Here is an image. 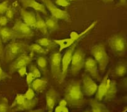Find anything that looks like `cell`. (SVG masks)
<instances>
[{
    "instance_id": "cell-1",
    "label": "cell",
    "mask_w": 127,
    "mask_h": 112,
    "mask_svg": "<svg viewBox=\"0 0 127 112\" xmlns=\"http://www.w3.org/2000/svg\"><path fill=\"white\" fill-rule=\"evenodd\" d=\"M65 101L73 106H81L84 103L83 94L79 81H72L67 86L65 94Z\"/></svg>"
},
{
    "instance_id": "cell-2",
    "label": "cell",
    "mask_w": 127,
    "mask_h": 112,
    "mask_svg": "<svg viewBox=\"0 0 127 112\" xmlns=\"http://www.w3.org/2000/svg\"><path fill=\"white\" fill-rule=\"evenodd\" d=\"M28 49V45L21 42H12L5 48V60L7 62L13 61L19 57L25 50Z\"/></svg>"
},
{
    "instance_id": "cell-3",
    "label": "cell",
    "mask_w": 127,
    "mask_h": 112,
    "mask_svg": "<svg viewBox=\"0 0 127 112\" xmlns=\"http://www.w3.org/2000/svg\"><path fill=\"white\" fill-rule=\"evenodd\" d=\"M91 53L94 59L97 61L99 69L104 71L109 63V56L105 50V46L102 44L94 45L91 47Z\"/></svg>"
},
{
    "instance_id": "cell-4",
    "label": "cell",
    "mask_w": 127,
    "mask_h": 112,
    "mask_svg": "<svg viewBox=\"0 0 127 112\" xmlns=\"http://www.w3.org/2000/svg\"><path fill=\"white\" fill-rule=\"evenodd\" d=\"M97 21L93 22V23L91 24V25L89 26L87 29H85L84 31H83L80 34H77L75 32H72L71 34H70V38H65V39L63 40H54V42H55L56 44H57V45H58L60 46L59 51H62L64 49L70 47L71 45H73L75 42L77 41L81 37H83V36L86 34L89 30H91L95 26V25L97 24Z\"/></svg>"
},
{
    "instance_id": "cell-5",
    "label": "cell",
    "mask_w": 127,
    "mask_h": 112,
    "mask_svg": "<svg viewBox=\"0 0 127 112\" xmlns=\"http://www.w3.org/2000/svg\"><path fill=\"white\" fill-rule=\"evenodd\" d=\"M13 36L15 38H31L34 36L32 27L21 20L16 21L12 28Z\"/></svg>"
},
{
    "instance_id": "cell-6",
    "label": "cell",
    "mask_w": 127,
    "mask_h": 112,
    "mask_svg": "<svg viewBox=\"0 0 127 112\" xmlns=\"http://www.w3.org/2000/svg\"><path fill=\"white\" fill-rule=\"evenodd\" d=\"M52 75L58 80H62V55L60 52H53L50 57Z\"/></svg>"
},
{
    "instance_id": "cell-7",
    "label": "cell",
    "mask_w": 127,
    "mask_h": 112,
    "mask_svg": "<svg viewBox=\"0 0 127 112\" xmlns=\"http://www.w3.org/2000/svg\"><path fill=\"white\" fill-rule=\"evenodd\" d=\"M85 54L81 49H77L72 55L71 61V71L72 75H75L84 65Z\"/></svg>"
},
{
    "instance_id": "cell-8",
    "label": "cell",
    "mask_w": 127,
    "mask_h": 112,
    "mask_svg": "<svg viewBox=\"0 0 127 112\" xmlns=\"http://www.w3.org/2000/svg\"><path fill=\"white\" fill-rule=\"evenodd\" d=\"M42 1L47 7L48 11L50 12L52 17L56 18V19L65 20V21H68L69 19V15L67 13V12L56 7L51 0H42Z\"/></svg>"
},
{
    "instance_id": "cell-9",
    "label": "cell",
    "mask_w": 127,
    "mask_h": 112,
    "mask_svg": "<svg viewBox=\"0 0 127 112\" xmlns=\"http://www.w3.org/2000/svg\"><path fill=\"white\" fill-rule=\"evenodd\" d=\"M109 46L113 51L117 53H122L126 50L127 42L121 35H115L111 38L109 42Z\"/></svg>"
},
{
    "instance_id": "cell-10",
    "label": "cell",
    "mask_w": 127,
    "mask_h": 112,
    "mask_svg": "<svg viewBox=\"0 0 127 112\" xmlns=\"http://www.w3.org/2000/svg\"><path fill=\"white\" fill-rule=\"evenodd\" d=\"M36 101L34 99L28 100L25 95L18 94L15 98V102L13 106H16L17 108L20 110H27L32 109L35 106Z\"/></svg>"
},
{
    "instance_id": "cell-11",
    "label": "cell",
    "mask_w": 127,
    "mask_h": 112,
    "mask_svg": "<svg viewBox=\"0 0 127 112\" xmlns=\"http://www.w3.org/2000/svg\"><path fill=\"white\" fill-rule=\"evenodd\" d=\"M34 53H32V52L30 55H27L26 53H22L21 55L17 57L15 61H14L11 65H10V71L13 72L21 67L28 65L32 61Z\"/></svg>"
},
{
    "instance_id": "cell-12",
    "label": "cell",
    "mask_w": 127,
    "mask_h": 112,
    "mask_svg": "<svg viewBox=\"0 0 127 112\" xmlns=\"http://www.w3.org/2000/svg\"><path fill=\"white\" fill-rule=\"evenodd\" d=\"M75 47V44H73L65 51L63 57L62 58V80L65 78V75L67 74V69L69 65L71 63L72 55L73 54V51Z\"/></svg>"
},
{
    "instance_id": "cell-13",
    "label": "cell",
    "mask_w": 127,
    "mask_h": 112,
    "mask_svg": "<svg viewBox=\"0 0 127 112\" xmlns=\"http://www.w3.org/2000/svg\"><path fill=\"white\" fill-rule=\"evenodd\" d=\"M82 80H83L82 89H83V92L89 96H93L96 92L97 88H98L97 84L89 75H83Z\"/></svg>"
},
{
    "instance_id": "cell-14",
    "label": "cell",
    "mask_w": 127,
    "mask_h": 112,
    "mask_svg": "<svg viewBox=\"0 0 127 112\" xmlns=\"http://www.w3.org/2000/svg\"><path fill=\"white\" fill-rule=\"evenodd\" d=\"M85 70L90 74L91 77L99 80V75L98 71V64L97 61L93 58H87L85 60L84 65Z\"/></svg>"
},
{
    "instance_id": "cell-15",
    "label": "cell",
    "mask_w": 127,
    "mask_h": 112,
    "mask_svg": "<svg viewBox=\"0 0 127 112\" xmlns=\"http://www.w3.org/2000/svg\"><path fill=\"white\" fill-rule=\"evenodd\" d=\"M21 3L23 7H32L36 11L41 12L44 15L47 14L45 6L43 4L37 2L36 0H21Z\"/></svg>"
},
{
    "instance_id": "cell-16",
    "label": "cell",
    "mask_w": 127,
    "mask_h": 112,
    "mask_svg": "<svg viewBox=\"0 0 127 112\" xmlns=\"http://www.w3.org/2000/svg\"><path fill=\"white\" fill-rule=\"evenodd\" d=\"M21 15L23 22L31 27H35L36 15L32 12L28 11L25 9H21Z\"/></svg>"
},
{
    "instance_id": "cell-17",
    "label": "cell",
    "mask_w": 127,
    "mask_h": 112,
    "mask_svg": "<svg viewBox=\"0 0 127 112\" xmlns=\"http://www.w3.org/2000/svg\"><path fill=\"white\" fill-rule=\"evenodd\" d=\"M57 98V92L53 89H50L46 94V106L50 111H52L54 108Z\"/></svg>"
},
{
    "instance_id": "cell-18",
    "label": "cell",
    "mask_w": 127,
    "mask_h": 112,
    "mask_svg": "<svg viewBox=\"0 0 127 112\" xmlns=\"http://www.w3.org/2000/svg\"><path fill=\"white\" fill-rule=\"evenodd\" d=\"M117 87L115 81H111L110 79H108L107 83V88L106 93H105V98L107 100H111L115 98L117 94Z\"/></svg>"
},
{
    "instance_id": "cell-19",
    "label": "cell",
    "mask_w": 127,
    "mask_h": 112,
    "mask_svg": "<svg viewBox=\"0 0 127 112\" xmlns=\"http://www.w3.org/2000/svg\"><path fill=\"white\" fill-rule=\"evenodd\" d=\"M108 74L104 77L103 81L101 82V85H99V87L97 88V100L98 101H101L103 100V98L105 97L106 90L107 88V83H108Z\"/></svg>"
},
{
    "instance_id": "cell-20",
    "label": "cell",
    "mask_w": 127,
    "mask_h": 112,
    "mask_svg": "<svg viewBox=\"0 0 127 112\" xmlns=\"http://www.w3.org/2000/svg\"><path fill=\"white\" fill-rule=\"evenodd\" d=\"M37 44L41 45L42 47H43L48 52L52 50L54 48H55L56 45L54 42L48 38H40L37 40Z\"/></svg>"
},
{
    "instance_id": "cell-21",
    "label": "cell",
    "mask_w": 127,
    "mask_h": 112,
    "mask_svg": "<svg viewBox=\"0 0 127 112\" xmlns=\"http://www.w3.org/2000/svg\"><path fill=\"white\" fill-rule=\"evenodd\" d=\"M32 89L36 92H41L44 90L47 87V81L44 79H40L38 78L35 79L32 81Z\"/></svg>"
},
{
    "instance_id": "cell-22",
    "label": "cell",
    "mask_w": 127,
    "mask_h": 112,
    "mask_svg": "<svg viewBox=\"0 0 127 112\" xmlns=\"http://www.w3.org/2000/svg\"><path fill=\"white\" fill-rule=\"evenodd\" d=\"M0 37L3 42H6L13 38V33L12 29H10L8 27H0Z\"/></svg>"
},
{
    "instance_id": "cell-23",
    "label": "cell",
    "mask_w": 127,
    "mask_h": 112,
    "mask_svg": "<svg viewBox=\"0 0 127 112\" xmlns=\"http://www.w3.org/2000/svg\"><path fill=\"white\" fill-rule=\"evenodd\" d=\"M34 28H37L42 34L45 35L47 34L48 29L46 25L45 21L42 19L41 17L38 14L36 15V24Z\"/></svg>"
},
{
    "instance_id": "cell-24",
    "label": "cell",
    "mask_w": 127,
    "mask_h": 112,
    "mask_svg": "<svg viewBox=\"0 0 127 112\" xmlns=\"http://www.w3.org/2000/svg\"><path fill=\"white\" fill-rule=\"evenodd\" d=\"M57 20L56 18L51 17H48L46 19V25L47 27V29L50 30V31H54L58 29L59 25L58 23Z\"/></svg>"
},
{
    "instance_id": "cell-25",
    "label": "cell",
    "mask_w": 127,
    "mask_h": 112,
    "mask_svg": "<svg viewBox=\"0 0 127 112\" xmlns=\"http://www.w3.org/2000/svg\"><path fill=\"white\" fill-rule=\"evenodd\" d=\"M28 49L32 53H37L38 55H44L48 53V51L38 44H34L28 46Z\"/></svg>"
},
{
    "instance_id": "cell-26",
    "label": "cell",
    "mask_w": 127,
    "mask_h": 112,
    "mask_svg": "<svg viewBox=\"0 0 127 112\" xmlns=\"http://www.w3.org/2000/svg\"><path fill=\"white\" fill-rule=\"evenodd\" d=\"M92 112H109L107 109L103 104H101L98 100H92L91 102Z\"/></svg>"
},
{
    "instance_id": "cell-27",
    "label": "cell",
    "mask_w": 127,
    "mask_h": 112,
    "mask_svg": "<svg viewBox=\"0 0 127 112\" xmlns=\"http://www.w3.org/2000/svg\"><path fill=\"white\" fill-rule=\"evenodd\" d=\"M36 62H37V65L41 71L45 72L46 70V67H47V59L44 56H39L37 57L36 59Z\"/></svg>"
},
{
    "instance_id": "cell-28",
    "label": "cell",
    "mask_w": 127,
    "mask_h": 112,
    "mask_svg": "<svg viewBox=\"0 0 127 112\" xmlns=\"http://www.w3.org/2000/svg\"><path fill=\"white\" fill-rule=\"evenodd\" d=\"M127 73V67L124 64H119L115 69V74L117 77H123Z\"/></svg>"
},
{
    "instance_id": "cell-29",
    "label": "cell",
    "mask_w": 127,
    "mask_h": 112,
    "mask_svg": "<svg viewBox=\"0 0 127 112\" xmlns=\"http://www.w3.org/2000/svg\"><path fill=\"white\" fill-rule=\"evenodd\" d=\"M30 73H31L36 79L40 77V72L35 65H32L30 67Z\"/></svg>"
},
{
    "instance_id": "cell-30",
    "label": "cell",
    "mask_w": 127,
    "mask_h": 112,
    "mask_svg": "<svg viewBox=\"0 0 127 112\" xmlns=\"http://www.w3.org/2000/svg\"><path fill=\"white\" fill-rule=\"evenodd\" d=\"M8 1H5L0 3V15L5 13L8 9Z\"/></svg>"
},
{
    "instance_id": "cell-31",
    "label": "cell",
    "mask_w": 127,
    "mask_h": 112,
    "mask_svg": "<svg viewBox=\"0 0 127 112\" xmlns=\"http://www.w3.org/2000/svg\"><path fill=\"white\" fill-rule=\"evenodd\" d=\"M56 4L64 7H67L70 5L67 0H56Z\"/></svg>"
},
{
    "instance_id": "cell-32",
    "label": "cell",
    "mask_w": 127,
    "mask_h": 112,
    "mask_svg": "<svg viewBox=\"0 0 127 112\" xmlns=\"http://www.w3.org/2000/svg\"><path fill=\"white\" fill-rule=\"evenodd\" d=\"M25 96L28 99V100H32L34 97V90L31 88H29L27 91V92L25 94Z\"/></svg>"
},
{
    "instance_id": "cell-33",
    "label": "cell",
    "mask_w": 127,
    "mask_h": 112,
    "mask_svg": "<svg viewBox=\"0 0 127 112\" xmlns=\"http://www.w3.org/2000/svg\"><path fill=\"white\" fill-rule=\"evenodd\" d=\"M5 17L7 18V19L11 20L13 19L14 16V11L13 9V8L8 7L7 10L5 12Z\"/></svg>"
},
{
    "instance_id": "cell-34",
    "label": "cell",
    "mask_w": 127,
    "mask_h": 112,
    "mask_svg": "<svg viewBox=\"0 0 127 112\" xmlns=\"http://www.w3.org/2000/svg\"><path fill=\"white\" fill-rule=\"evenodd\" d=\"M36 78L34 77L32 74L31 73H29L27 74V79H26V82L27 83L28 85H31L32 83V81L35 79Z\"/></svg>"
},
{
    "instance_id": "cell-35",
    "label": "cell",
    "mask_w": 127,
    "mask_h": 112,
    "mask_svg": "<svg viewBox=\"0 0 127 112\" xmlns=\"http://www.w3.org/2000/svg\"><path fill=\"white\" fill-rule=\"evenodd\" d=\"M18 73L19 74L20 76L23 77L25 75H27V66H23L17 69Z\"/></svg>"
},
{
    "instance_id": "cell-36",
    "label": "cell",
    "mask_w": 127,
    "mask_h": 112,
    "mask_svg": "<svg viewBox=\"0 0 127 112\" xmlns=\"http://www.w3.org/2000/svg\"><path fill=\"white\" fill-rule=\"evenodd\" d=\"M8 19L5 16H0V25L5 26L7 24Z\"/></svg>"
},
{
    "instance_id": "cell-37",
    "label": "cell",
    "mask_w": 127,
    "mask_h": 112,
    "mask_svg": "<svg viewBox=\"0 0 127 112\" xmlns=\"http://www.w3.org/2000/svg\"><path fill=\"white\" fill-rule=\"evenodd\" d=\"M8 110L7 104L5 102L0 104V112H7Z\"/></svg>"
},
{
    "instance_id": "cell-38",
    "label": "cell",
    "mask_w": 127,
    "mask_h": 112,
    "mask_svg": "<svg viewBox=\"0 0 127 112\" xmlns=\"http://www.w3.org/2000/svg\"><path fill=\"white\" fill-rule=\"evenodd\" d=\"M4 51L3 47V44H2V40L0 38V59H3Z\"/></svg>"
},
{
    "instance_id": "cell-39",
    "label": "cell",
    "mask_w": 127,
    "mask_h": 112,
    "mask_svg": "<svg viewBox=\"0 0 127 112\" xmlns=\"http://www.w3.org/2000/svg\"><path fill=\"white\" fill-rule=\"evenodd\" d=\"M7 77V75L4 73V71H3V69H2L0 65V81H1L2 79H5Z\"/></svg>"
},
{
    "instance_id": "cell-40",
    "label": "cell",
    "mask_w": 127,
    "mask_h": 112,
    "mask_svg": "<svg viewBox=\"0 0 127 112\" xmlns=\"http://www.w3.org/2000/svg\"><path fill=\"white\" fill-rule=\"evenodd\" d=\"M27 112H43V110H32Z\"/></svg>"
},
{
    "instance_id": "cell-41",
    "label": "cell",
    "mask_w": 127,
    "mask_h": 112,
    "mask_svg": "<svg viewBox=\"0 0 127 112\" xmlns=\"http://www.w3.org/2000/svg\"><path fill=\"white\" fill-rule=\"evenodd\" d=\"M121 4H125L126 3V0H120Z\"/></svg>"
},
{
    "instance_id": "cell-42",
    "label": "cell",
    "mask_w": 127,
    "mask_h": 112,
    "mask_svg": "<svg viewBox=\"0 0 127 112\" xmlns=\"http://www.w3.org/2000/svg\"><path fill=\"white\" fill-rule=\"evenodd\" d=\"M125 85H126V86H127V78H126V79H125Z\"/></svg>"
},
{
    "instance_id": "cell-43",
    "label": "cell",
    "mask_w": 127,
    "mask_h": 112,
    "mask_svg": "<svg viewBox=\"0 0 127 112\" xmlns=\"http://www.w3.org/2000/svg\"><path fill=\"white\" fill-rule=\"evenodd\" d=\"M67 1H74V0H67Z\"/></svg>"
},
{
    "instance_id": "cell-44",
    "label": "cell",
    "mask_w": 127,
    "mask_h": 112,
    "mask_svg": "<svg viewBox=\"0 0 127 112\" xmlns=\"http://www.w3.org/2000/svg\"><path fill=\"white\" fill-rule=\"evenodd\" d=\"M52 112V111H50V112Z\"/></svg>"
},
{
    "instance_id": "cell-45",
    "label": "cell",
    "mask_w": 127,
    "mask_h": 112,
    "mask_svg": "<svg viewBox=\"0 0 127 112\" xmlns=\"http://www.w3.org/2000/svg\"><path fill=\"white\" fill-rule=\"evenodd\" d=\"M111 1H113V0H111Z\"/></svg>"
},
{
    "instance_id": "cell-46",
    "label": "cell",
    "mask_w": 127,
    "mask_h": 112,
    "mask_svg": "<svg viewBox=\"0 0 127 112\" xmlns=\"http://www.w3.org/2000/svg\"></svg>"
}]
</instances>
